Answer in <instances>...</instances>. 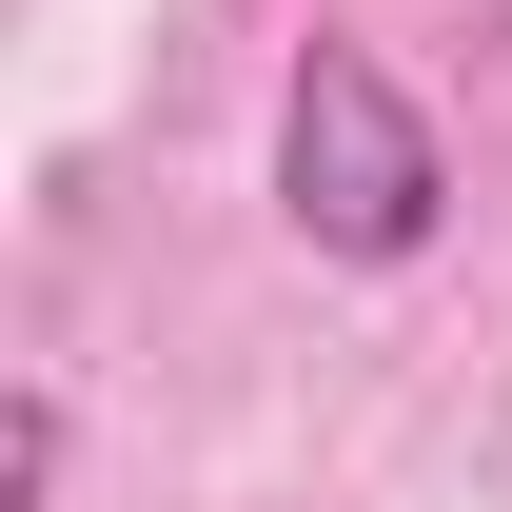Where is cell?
Returning <instances> with one entry per match:
<instances>
[{
	"mask_svg": "<svg viewBox=\"0 0 512 512\" xmlns=\"http://www.w3.org/2000/svg\"><path fill=\"white\" fill-rule=\"evenodd\" d=\"M276 217L335 276H414L453 237V138L414 119V79L375 40H296V79H276Z\"/></svg>",
	"mask_w": 512,
	"mask_h": 512,
	"instance_id": "6da1fadb",
	"label": "cell"
},
{
	"mask_svg": "<svg viewBox=\"0 0 512 512\" xmlns=\"http://www.w3.org/2000/svg\"><path fill=\"white\" fill-rule=\"evenodd\" d=\"M60 453H79L60 375H20V414H0V512H60Z\"/></svg>",
	"mask_w": 512,
	"mask_h": 512,
	"instance_id": "7a4b0ae2",
	"label": "cell"
}]
</instances>
